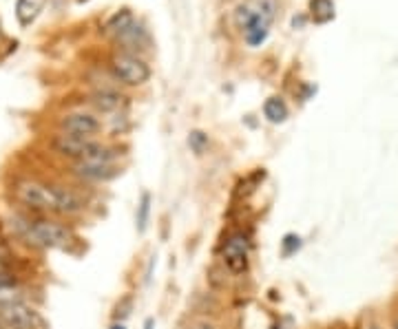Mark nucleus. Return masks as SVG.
Masks as SVG:
<instances>
[{
    "mask_svg": "<svg viewBox=\"0 0 398 329\" xmlns=\"http://www.w3.org/2000/svg\"><path fill=\"white\" fill-rule=\"evenodd\" d=\"M14 197L29 210L53 212V214H78L87 206L82 197L73 190L56 184H43L33 179H23L14 186Z\"/></svg>",
    "mask_w": 398,
    "mask_h": 329,
    "instance_id": "nucleus-1",
    "label": "nucleus"
},
{
    "mask_svg": "<svg viewBox=\"0 0 398 329\" xmlns=\"http://www.w3.org/2000/svg\"><path fill=\"white\" fill-rule=\"evenodd\" d=\"M18 230L27 244L43 250H69L75 241L73 232L51 219H23Z\"/></svg>",
    "mask_w": 398,
    "mask_h": 329,
    "instance_id": "nucleus-2",
    "label": "nucleus"
},
{
    "mask_svg": "<svg viewBox=\"0 0 398 329\" xmlns=\"http://www.w3.org/2000/svg\"><path fill=\"white\" fill-rule=\"evenodd\" d=\"M56 152L62 157H69L73 162H115L117 148L102 144L93 137H80V135H67L60 133L53 140Z\"/></svg>",
    "mask_w": 398,
    "mask_h": 329,
    "instance_id": "nucleus-3",
    "label": "nucleus"
},
{
    "mask_svg": "<svg viewBox=\"0 0 398 329\" xmlns=\"http://www.w3.org/2000/svg\"><path fill=\"white\" fill-rule=\"evenodd\" d=\"M111 71L113 75L129 84V86H142L144 82H149L151 78V69L142 58L133 56V53H117L111 58Z\"/></svg>",
    "mask_w": 398,
    "mask_h": 329,
    "instance_id": "nucleus-4",
    "label": "nucleus"
},
{
    "mask_svg": "<svg viewBox=\"0 0 398 329\" xmlns=\"http://www.w3.org/2000/svg\"><path fill=\"white\" fill-rule=\"evenodd\" d=\"M248 256H250L248 236L243 232L230 234L221 248V258L226 263V268L233 274H243L248 270Z\"/></svg>",
    "mask_w": 398,
    "mask_h": 329,
    "instance_id": "nucleus-5",
    "label": "nucleus"
},
{
    "mask_svg": "<svg viewBox=\"0 0 398 329\" xmlns=\"http://www.w3.org/2000/svg\"><path fill=\"white\" fill-rule=\"evenodd\" d=\"M0 323L7 329H36L38 314L33 307L27 305V301H23V303L0 307Z\"/></svg>",
    "mask_w": 398,
    "mask_h": 329,
    "instance_id": "nucleus-6",
    "label": "nucleus"
},
{
    "mask_svg": "<svg viewBox=\"0 0 398 329\" xmlns=\"http://www.w3.org/2000/svg\"><path fill=\"white\" fill-rule=\"evenodd\" d=\"M100 120L91 113L85 111H75V113H67L60 120V130L67 135H80V137H93L95 133H100Z\"/></svg>",
    "mask_w": 398,
    "mask_h": 329,
    "instance_id": "nucleus-7",
    "label": "nucleus"
},
{
    "mask_svg": "<svg viewBox=\"0 0 398 329\" xmlns=\"http://www.w3.org/2000/svg\"><path fill=\"white\" fill-rule=\"evenodd\" d=\"M71 170L85 182H109L122 172L115 162H75Z\"/></svg>",
    "mask_w": 398,
    "mask_h": 329,
    "instance_id": "nucleus-8",
    "label": "nucleus"
},
{
    "mask_svg": "<svg viewBox=\"0 0 398 329\" xmlns=\"http://www.w3.org/2000/svg\"><path fill=\"white\" fill-rule=\"evenodd\" d=\"M91 104L98 108V111H102V113H113V111H117V108L124 104V98L117 91L102 89V91H95L91 95Z\"/></svg>",
    "mask_w": 398,
    "mask_h": 329,
    "instance_id": "nucleus-9",
    "label": "nucleus"
},
{
    "mask_svg": "<svg viewBox=\"0 0 398 329\" xmlns=\"http://www.w3.org/2000/svg\"><path fill=\"white\" fill-rule=\"evenodd\" d=\"M47 0H18V5H16V16L20 20V25L27 27L31 25L33 20L38 18V14L43 11Z\"/></svg>",
    "mask_w": 398,
    "mask_h": 329,
    "instance_id": "nucleus-10",
    "label": "nucleus"
},
{
    "mask_svg": "<svg viewBox=\"0 0 398 329\" xmlns=\"http://www.w3.org/2000/svg\"><path fill=\"white\" fill-rule=\"evenodd\" d=\"M263 115L272 124H281L288 120V104L281 98H268L263 104Z\"/></svg>",
    "mask_w": 398,
    "mask_h": 329,
    "instance_id": "nucleus-11",
    "label": "nucleus"
},
{
    "mask_svg": "<svg viewBox=\"0 0 398 329\" xmlns=\"http://www.w3.org/2000/svg\"><path fill=\"white\" fill-rule=\"evenodd\" d=\"M135 27V20H133V14L129 9H122L120 14H115L111 20H109V25H107V31L109 33H115L117 38H122L124 33H127L129 29Z\"/></svg>",
    "mask_w": 398,
    "mask_h": 329,
    "instance_id": "nucleus-12",
    "label": "nucleus"
},
{
    "mask_svg": "<svg viewBox=\"0 0 398 329\" xmlns=\"http://www.w3.org/2000/svg\"><path fill=\"white\" fill-rule=\"evenodd\" d=\"M310 14L317 25H325L334 18V3L332 0H310Z\"/></svg>",
    "mask_w": 398,
    "mask_h": 329,
    "instance_id": "nucleus-13",
    "label": "nucleus"
},
{
    "mask_svg": "<svg viewBox=\"0 0 398 329\" xmlns=\"http://www.w3.org/2000/svg\"><path fill=\"white\" fill-rule=\"evenodd\" d=\"M25 290L20 288L18 281L16 283H0V307L14 305V303H23L25 301Z\"/></svg>",
    "mask_w": 398,
    "mask_h": 329,
    "instance_id": "nucleus-14",
    "label": "nucleus"
},
{
    "mask_svg": "<svg viewBox=\"0 0 398 329\" xmlns=\"http://www.w3.org/2000/svg\"><path fill=\"white\" fill-rule=\"evenodd\" d=\"M250 7H253V11L259 18H263L266 23H270V25H272V20H275V16H277V9H279L277 0H250Z\"/></svg>",
    "mask_w": 398,
    "mask_h": 329,
    "instance_id": "nucleus-15",
    "label": "nucleus"
},
{
    "mask_svg": "<svg viewBox=\"0 0 398 329\" xmlns=\"http://www.w3.org/2000/svg\"><path fill=\"white\" fill-rule=\"evenodd\" d=\"M149 214H151V194L144 192L142 199H140V206H137V232H144L146 226H149Z\"/></svg>",
    "mask_w": 398,
    "mask_h": 329,
    "instance_id": "nucleus-16",
    "label": "nucleus"
},
{
    "mask_svg": "<svg viewBox=\"0 0 398 329\" xmlns=\"http://www.w3.org/2000/svg\"><path fill=\"white\" fill-rule=\"evenodd\" d=\"M301 236L299 234H286L283 241H281V254L283 256H292V254H297L301 250Z\"/></svg>",
    "mask_w": 398,
    "mask_h": 329,
    "instance_id": "nucleus-17",
    "label": "nucleus"
},
{
    "mask_svg": "<svg viewBox=\"0 0 398 329\" xmlns=\"http://www.w3.org/2000/svg\"><path fill=\"white\" fill-rule=\"evenodd\" d=\"M188 146L193 148L195 155H204V150L208 148V135L201 133V130H193V133L188 135Z\"/></svg>",
    "mask_w": 398,
    "mask_h": 329,
    "instance_id": "nucleus-18",
    "label": "nucleus"
},
{
    "mask_svg": "<svg viewBox=\"0 0 398 329\" xmlns=\"http://www.w3.org/2000/svg\"><path fill=\"white\" fill-rule=\"evenodd\" d=\"M131 310H133V298H131V296H124V298L115 305V314H113L115 323H122L124 318H127V316L131 314Z\"/></svg>",
    "mask_w": 398,
    "mask_h": 329,
    "instance_id": "nucleus-19",
    "label": "nucleus"
},
{
    "mask_svg": "<svg viewBox=\"0 0 398 329\" xmlns=\"http://www.w3.org/2000/svg\"><path fill=\"white\" fill-rule=\"evenodd\" d=\"M0 283H16V274L9 266V261H0Z\"/></svg>",
    "mask_w": 398,
    "mask_h": 329,
    "instance_id": "nucleus-20",
    "label": "nucleus"
},
{
    "mask_svg": "<svg viewBox=\"0 0 398 329\" xmlns=\"http://www.w3.org/2000/svg\"><path fill=\"white\" fill-rule=\"evenodd\" d=\"M184 329H217L213 323H208V320H197V323H193V325H188V327H184Z\"/></svg>",
    "mask_w": 398,
    "mask_h": 329,
    "instance_id": "nucleus-21",
    "label": "nucleus"
},
{
    "mask_svg": "<svg viewBox=\"0 0 398 329\" xmlns=\"http://www.w3.org/2000/svg\"><path fill=\"white\" fill-rule=\"evenodd\" d=\"M153 325H155V323H153V318H149V320L144 323V329H153Z\"/></svg>",
    "mask_w": 398,
    "mask_h": 329,
    "instance_id": "nucleus-22",
    "label": "nucleus"
},
{
    "mask_svg": "<svg viewBox=\"0 0 398 329\" xmlns=\"http://www.w3.org/2000/svg\"><path fill=\"white\" fill-rule=\"evenodd\" d=\"M111 329H127V327H124V323H113Z\"/></svg>",
    "mask_w": 398,
    "mask_h": 329,
    "instance_id": "nucleus-23",
    "label": "nucleus"
},
{
    "mask_svg": "<svg viewBox=\"0 0 398 329\" xmlns=\"http://www.w3.org/2000/svg\"><path fill=\"white\" fill-rule=\"evenodd\" d=\"M365 329H379V327H376V325H367Z\"/></svg>",
    "mask_w": 398,
    "mask_h": 329,
    "instance_id": "nucleus-24",
    "label": "nucleus"
},
{
    "mask_svg": "<svg viewBox=\"0 0 398 329\" xmlns=\"http://www.w3.org/2000/svg\"><path fill=\"white\" fill-rule=\"evenodd\" d=\"M0 329H7V327H5V325H3V323H0Z\"/></svg>",
    "mask_w": 398,
    "mask_h": 329,
    "instance_id": "nucleus-25",
    "label": "nucleus"
},
{
    "mask_svg": "<svg viewBox=\"0 0 398 329\" xmlns=\"http://www.w3.org/2000/svg\"><path fill=\"white\" fill-rule=\"evenodd\" d=\"M394 329H398V320H396V325H394Z\"/></svg>",
    "mask_w": 398,
    "mask_h": 329,
    "instance_id": "nucleus-26",
    "label": "nucleus"
}]
</instances>
